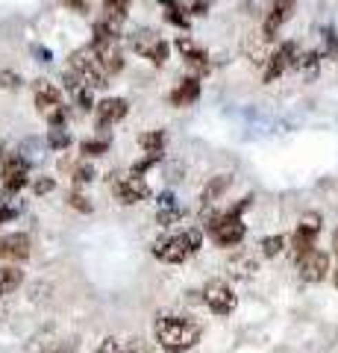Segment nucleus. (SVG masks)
<instances>
[{
  "mask_svg": "<svg viewBox=\"0 0 338 353\" xmlns=\"http://www.w3.org/2000/svg\"><path fill=\"white\" fill-rule=\"evenodd\" d=\"M203 327L194 318L185 315H159L154 324V339L162 350L168 353H185L200 341Z\"/></svg>",
  "mask_w": 338,
  "mask_h": 353,
  "instance_id": "obj_1",
  "label": "nucleus"
},
{
  "mask_svg": "<svg viewBox=\"0 0 338 353\" xmlns=\"http://www.w3.org/2000/svg\"><path fill=\"white\" fill-rule=\"evenodd\" d=\"M253 206V194H247L242 197L233 209H226V212H215L209 218V224H206V233L212 236V241L218 248H235V245H242L244 236H247V227H244V221H242V212L244 209Z\"/></svg>",
  "mask_w": 338,
  "mask_h": 353,
  "instance_id": "obj_2",
  "label": "nucleus"
},
{
  "mask_svg": "<svg viewBox=\"0 0 338 353\" xmlns=\"http://www.w3.org/2000/svg\"><path fill=\"white\" fill-rule=\"evenodd\" d=\"M203 248V233L200 230H180L173 236L159 239L154 245V256L168 265H182L189 256H194Z\"/></svg>",
  "mask_w": 338,
  "mask_h": 353,
  "instance_id": "obj_3",
  "label": "nucleus"
},
{
  "mask_svg": "<svg viewBox=\"0 0 338 353\" xmlns=\"http://www.w3.org/2000/svg\"><path fill=\"white\" fill-rule=\"evenodd\" d=\"M32 94H36V109L47 118L50 127H59L68 121V106L62 103V92L50 80H36L32 83Z\"/></svg>",
  "mask_w": 338,
  "mask_h": 353,
  "instance_id": "obj_4",
  "label": "nucleus"
},
{
  "mask_svg": "<svg viewBox=\"0 0 338 353\" xmlns=\"http://www.w3.org/2000/svg\"><path fill=\"white\" fill-rule=\"evenodd\" d=\"M68 62H71V71L77 74L89 88H106V85H109V77H106V71L101 68V62H97L92 44H89V48L74 50Z\"/></svg>",
  "mask_w": 338,
  "mask_h": 353,
  "instance_id": "obj_5",
  "label": "nucleus"
},
{
  "mask_svg": "<svg viewBox=\"0 0 338 353\" xmlns=\"http://www.w3.org/2000/svg\"><path fill=\"white\" fill-rule=\"evenodd\" d=\"M109 185H112V194L118 197V203H124V206H133V203L147 201V197H150L147 180H145V176H138V174H133V171L112 174Z\"/></svg>",
  "mask_w": 338,
  "mask_h": 353,
  "instance_id": "obj_6",
  "label": "nucleus"
},
{
  "mask_svg": "<svg viewBox=\"0 0 338 353\" xmlns=\"http://www.w3.org/2000/svg\"><path fill=\"white\" fill-rule=\"evenodd\" d=\"M129 48H133V53H138L141 59L154 62V65H165L168 62V41L159 39L154 30H136L133 36H129Z\"/></svg>",
  "mask_w": 338,
  "mask_h": 353,
  "instance_id": "obj_7",
  "label": "nucleus"
},
{
  "mask_svg": "<svg viewBox=\"0 0 338 353\" xmlns=\"http://www.w3.org/2000/svg\"><path fill=\"white\" fill-rule=\"evenodd\" d=\"M0 176H3V192L6 194H18L24 185L30 183V162L24 153H9L0 162Z\"/></svg>",
  "mask_w": 338,
  "mask_h": 353,
  "instance_id": "obj_8",
  "label": "nucleus"
},
{
  "mask_svg": "<svg viewBox=\"0 0 338 353\" xmlns=\"http://www.w3.org/2000/svg\"><path fill=\"white\" fill-rule=\"evenodd\" d=\"M324 227V218L318 212H306L303 221L294 230V239H291V250H294V262H297L303 253H309L315 248V241H318V233Z\"/></svg>",
  "mask_w": 338,
  "mask_h": 353,
  "instance_id": "obj_9",
  "label": "nucleus"
},
{
  "mask_svg": "<svg viewBox=\"0 0 338 353\" xmlns=\"http://www.w3.org/2000/svg\"><path fill=\"white\" fill-rule=\"evenodd\" d=\"M203 301H206V306H209L215 315H233L235 306H238V294L233 292L230 283L212 280V283L203 289Z\"/></svg>",
  "mask_w": 338,
  "mask_h": 353,
  "instance_id": "obj_10",
  "label": "nucleus"
},
{
  "mask_svg": "<svg viewBox=\"0 0 338 353\" xmlns=\"http://www.w3.org/2000/svg\"><path fill=\"white\" fill-rule=\"evenodd\" d=\"M300 265V280H306V283H321L330 277V253H324V250H309V253H303V256L297 259Z\"/></svg>",
  "mask_w": 338,
  "mask_h": 353,
  "instance_id": "obj_11",
  "label": "nucleus"
},
{
  "mask_svg": "<svg viewBox=\"0 0 338 353\" xmlns=\"http://www.w3.org/2000/svg\"><path fill=\"white\" fill-rule=\"evenodd\" d=\"M129 112V103L124 101V97H106V101H101L94 106V124L97 130H109V127H115L118 121H124Z\"/></svg>",
  "mask_w": 338,
  "mask_h": 353,
  "instance_id": "obj_12",
  "label": "nucleus"
},
{
  "mask_svg": "<svg viewBox=\"0 0 338 353\" xmlns=\"http://www.w3.org/2000/svg\"><path fill=\"white\" fill-rule=\"evenodd\" d=\"M265 62H268V68H265V83H274L286 68L297 65V44H294V41H282L274 53H268Z\"/></svg>",
  "mask_w": 338,
  "mask_h": 353,
  "instance_id": "obj_13",
  "label": "nucleus"
},
{
  "mask_svg": "<svg viewBox=\"0 0 338 353\" xmlns=\"http://www.w3.org/2000/svg\"><path fill=\"white\" fill-rule=\"evenodd\" d=\"M92 50L97 62H101V68L106 71V77H115L118 71L124 68V53H121V44L118 41H92Z\"/></svg>",
  "mask_w": 338,
  "mask_h": 353,
  "instance_id": "obj_14",
  "label": "nucleus"
},
{
  "mask_svg": "<svg viewBox=\"0 0 338 353\" xmlns=\"http://www.w3.org/2000/svg\"><path fill=\"white\" fill-rule=\"evenodd\" d=\"M177 50H180V57L185 59V65L194 71V77L209 71V53H206L203 48H198V44H194L189 36H180L177 39Z\"/></svg>",
  "mask_w": 338,
  "mask_h": 353,
  "instance_id": "obj_15",
  "label": "nucleus"
},
{
  "mask_svg": "<svg viewBox=\"0 0 338 353\" xmlns=\"http://www.w3.org/2000/svg\"><path fill=\"white\" fill-rule=\"evenodd\" d=\"M291 12H294V0H274V3H271V9H268L265 27H262V36L271 41V39L277 36V30L291 18Z\"/></svg>",
  "mask_w": 338,
  "mask_h": 353,
  "instance_id": "obj_16",
  "label": "nucleus"
},
{
  "mask_svg": "<svg viewBox=\"0 0 338 353\" xmlns=\"http://www.w3.org/2000/svg\"><path fill=\"white\" fill-rule=\"evenodd\" d=\"M30 250H32V241L27 233H9V236L0 239V256L3 259L21 262V259L30 256Z\"/></svg>",
  "mask_w": 338,
  "mask_h": 353,
  "instance_id": "obj_17",
  "label": "nucleus"
},
{
  "mask_svg": "<svg viewBox=\"0 0 338 353\" xmlns=\"http://www.w3.org/2000/svg\"><path fill=\"white\" fill-rule=\"evenodd\" d=\"M230 185H233V174H215L209 183L203 185V192H200V206H209L215 201H221V197L230 192Z\"/></svg>",
  "mask_w": 338,
  "mask_h": 353,
  "instance_id": "obj_18",
  "label": "nucleus"
},
{
  "mask_svg": "<svg viewBox=\"0 0 338 353\" xmlns=\"http://www.w3.org/2000/svg\"><path fill=\"white\" fill-rule=\"evenodd\" d=\"M200 97V77H185V80L171 92L173 106H191Z\"/></svg>",
  "mask_w": 338,
  "mask_h": 353,
  "instance_id": "obj_19",
  "label": "nucleus"
},
{
  "mask_svg": "<svg viewBox=\"0 0 338 353\" xmlns=\"http://www.w3.org/2000/svg\"><path fill=\"white\" fill-rule=\"evenodd\" d=\"M138 145H141V150H145V157L162 159V153H165V132H162V130L145 132V136L138 139Z\"/></svg>",
  "mask_w": 338,
  "mask_h": 353,
  "instance_id": "obj_20",
  "label": "nucleus"
},
{
  "mask_svg": "<svg viewBox=\"0 0 338 353\" xmlns=\"http://www.w3.org/2000/svg\"><path fill=\"white\" fill-rule=\"evenodd\" d=\"M21 283H24V271H21L18 265H6V268H0V297L12 294Z\"/></svg>",
  "mask_w": 338,
  "mask_h": 353,
  "instance_id": "obj_21",
  "label": "nucleus"
},
{
  "mask_svg": "<svg viewBox=\"0 0 338 353\" xmlns=\"http://www.w3.org/2000/svg\"><path fill=\"white\" fill-rule=\"evenodd\" d=\"M127 12H129V0H103V18L106 21L124 24Z\"/></svg>",
  "mask_w": 338,
  "mask_h": 353,
  "instance_id": "obj_22",
  "label": "nucleus"
},
{
  "mask_svg": "<svg viewBox=\"0 0 338 353\" xmlns=\"http://www.w3.org/2000/svg\"><path fill=\"white\" fill-rule=\"evenodd\" d=\"M47 145H50L53 150H65V148H71V132L65 130V124L50 127V132H47Z\"/></svg>",
  "mask_w": 338,
  "mask_h": 353,
  "instance_id": "obj_23",
  "label": "nucleus"
},
{
  "mask_svg": "<svg viewBox=\"0 0 338 353\" xmlns=\"http://www.w3.org/2000/svg\"><path fill=\"white\" fill-rule=\"evenodd\" d=\"M282 250H286V236H268V239H262V253H265L268 259L279 256Z\"/></svg>",
  "mask_w": 338,
  "mask_h": 353,
  "instance_id": "obj_24",
  "label": "nucleus"
},
{
  "mask_svg": "<svg viewBox=\"0 0 338 353\" xmlns=\"http://www.w3.org/2000/svg\"><path fill=\"white\" fill-rule=\"evenodd\" d=\"M80 150H83V157H103L109 150V139H85Z\"/></svg>",
  "mask_w": 338,
  "mask_h": 353,
  "instance_id": "obj_25",
  "label": "nucleus"
},
{
  "mask_svg": "<svg viewBox=\"0 0 338 353\" xmlns=\"http://www.w3.org/2000/svg\"><path fill=\"white\" fill-rule=\"evenodd\" d=\"M71 180H74V185H77V189H83V185H89V183L94 180V168H92L89 162H80L77 168H74V176H71Z\"/></svg>",
  "mask_w": 338,
  "mask_h": 353,
  "instance_id": "obj_26",
  "label": "nucleus"
},
{
  "mask_svg": "<svg viewBox=\"0 0 338 353\" xmlns=\"http://www.w3.org/2000/svg\"><path fill=\"white\" fill-rule=\"evenodd\" d=\"M74 101H77V106L83 109V112H89V109H94V94L89 85H80L77 92H74Z\"/></svg>",
  "mask_w": 338,
  "mask_h": 353,
  "instance_id": "obj_27",
  "label": "nucleus"
},
{
  "mask_svg": "<svg viewBox=\"0 0 338 353\" xmlns=\"http://www.w3.org/2000/svg\"><path fill=\"white\" fill-rule=\"evenodd\" d=\"M230 268H238L235 274H242V277H247V274H253L259 265H256V259L253 256H242V259H233L230 262Z\"/></svg>",
  "mask_w": 338,
  "mask_h": 353,
  "instance_id": "obj_28",
  "label": "nucleus"
},
{
  "mask_svg": "<svg viewBox=\"0 0 338 353\" xmlns=\"http://www.w3.org/2000/svg\"><path fill=\"white\" fill-rule=\"evenodd\" d=\"M68 203H71L74 209H77V212H85V215H89L92 209H94L89 197H85V194H80V192H71V194H68Z\"/></svg>",
  "mask_w": 338,
  "mask_h": 353,
  "instance_id": "obj_29",
  "label": "nucleus"
},
{
  "mask_svg": "<svg viewBox=\"0 0 338 353\" xmlns=\"http://www.w3.org/2000/svg\"><path fill=\"white\" fill-rule=\"evenodd\" d=\"M24 85V80L15 74V71H0V88H9V92H15V88Z\"/></svg>",
  "mask_w": 338,
  "mask_h": 353,
  "instance_id": "obj_30",
  "label": "nucleus"
},
{
  "mask_svg": "<svg viewBox=\"0 0 338 353\" xmlns=\"http://www.w3.org/2000/svg\"><path fill=\"white\" fill-rule=\"evenodd\" d=\"M53 189H56V180H53V176H39V180L32 183V192L36 194H50Z\"/></svg>",
  "mask_w": 338,
  "mask_h": 353,
  "instance_id": "obj_31",
  "label": "nucleus"
},
{
  "mask_svg": "<svg viewBox=\"0 0 338 353\" xmlns=\"http://www.w3.org/2000/svg\"><path fill=\"white\" fill-rule=\"evenodd\" d=\"M165 18L171 21V24H177V27H182V30H189V18H185V15L180 12V9H177V6H171V9H168V12H165Z\"/></svg>",
  "mask_w": 338,
  "mask_h": 353,
  "instance_id": "obj_32",
  "label": "nucleus"
},
{
  "mask_svg": "<svg viewBox=\"0 0 338 353\" xmlns=\"http://www.w3.org/2000/svg\"><path fill=\"white\" fill-rule=\"evenodd\" d=\"M121 350H124V341L118 339H103L101 347H97V353H121Z\"/></svg>",
  "mask_w": 338,
  "mask_h": 353,
  "instance_id": "obj_33",
  "label": "nucleus"
},
{
  "mask_svg": "<svg viewBox=\"0 0 338 353\" xmlns=\"http://www.w3.org/2000/svg\"><path fill=\"white\" fill-rule=\"evenodd\" d=\"M18 215V206H9V203H0V224H6V221H12Z\"/></svg>",
  "mask_w": 338,
  "mask_h": 353,
  "instance_id": "obj_34",
  "label": "nucleus"
},
{
  "mask_svg": "<svg viewBox=\"0 0 338 353\" xmlns=\"http://www.w3.org/2000/svg\"><path fill=\"white\" fill-rule=\"evenodd\" d=\"M68 9H74V12H89V3L85 0H62Z\"/></svg>",
  "mask_w": 338,
  "mask_h": 353,
  "instance_id": "obj_35",
  "label": "nucleus"
},
{
  "mask_svg": "<svg viewBox=\"0 0 338 353\" xmlns=\"http://www.w3.org/2000/svg\"><path fill=\"white\" fill-rule=\"evenodd\" d=\"M159 206L162 209H177V201H173L171 192H165V194H159Z\"/></svg>",
  "mask_w": 338,
  "mask_h": 353,
  "instance_id": "obj_36",
  "label": "nucleus"
},
{
  "mask_svg": "<svg viewBox=\"0 0 338 353\" xmlns=\"http://www.w3.org/2000/svg\"><path fill=\"white\" fill-rule=\"evenodd\" d=\"M206 9H209V3H206V0H198V3L191 6V15H206Z\"/></svg>",
  "mask_w": 338,
  "mask_h": 353,
  "instance_id": "obj_37",
  "label": "nucleus"
},
{
  "mask_svg": "<svg viewBox=\"0 0 338 353\" xmlns=\"http://www.w3.org/2000/svg\"><path fill=\"white\" fill-rule=\"evenodd\" d=\"M121 353H145V347L136 345V339H129V345H124V350H121Z\"/></svg>",
  "mask_w": 338,
  "mask_h": 353,
  "instance_id": "obj_38",
  "label": "nucleus"
},
{
  "mask_svg": "<svg viewBox=\"0 0 338 353\" xmlns=\"http://www.w3.org/2000/svg\"><path fill=\"white\" fill-rule=\"evenodd\" d=\"M332 250L338 253V230H335V233H332Z\"/></svg>",
  "mask_w": 338,
  "mask_h": 353,
  "instance_id": "obj_39",
  "label": "nucleus"
},
{
  "mask_svg": "<svg viewBox=\"0 0 338 353\" xmlns=\"http://www.w3.org/2000/svg\"><path fill=\"white\" fill-rule=\"evenodd\" d=\"M159 3H162V6H168V9H171V6H177V0H159Z\"/></svg>",
  "mask_w": 338,
  "mask_h": 353,
  "instance_id": "obj_40",
  "label": "nucleus"
},
{
  "mask_svg": "<svg viewBox=\"0 0 338 353\" xmlns=\"http://www.w3.org/2000/svg\"><path fill=\"white\" fill-rule=\"evenodd\" d=\"M6 159V148H3V141H0V162Z\"/></svg>",
  "mask_w": 338,
  "mask_h": 353,
  "instance_id": "obj_41",
  "label": "nucleus"
},
{
  "mask_svg": "<svg viewBox=\"0 0 338 353\" xmlns=\"http://www.w3.org/2000/svg\"><path fill=\"white\" fill-rule=\"evenodd\" d=\"M332 283H335V289H338V268H335V274H332Z\"/></svg>",
  "mask_w": 338,
  "mask_h": 353,
  "instance_id": "obj_42",
  "label": "nucleus"
}]
</instances>
